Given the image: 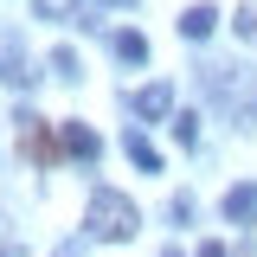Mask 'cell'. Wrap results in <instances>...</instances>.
<instances>
[{
	"mask_svg": "<svg viewBox=\"0 0 257 257\" xmlns=\"http://www.w3.org/2000/svg\"><path fill=\"white\" fill-rule=\"evenodd\" d=\"M0 77H7V84H32L39 71H32V58H20V52H0Z\"/></svg>",
	"mask_w": 257,
	"mask_h": 257,
	"instance_id": "cell-9",
	"label": "cell"
},
{
	"mask_svg": "<svg viewBox=\"0 0 257 257\" xmlns=\"http://www.w3.org/2000/svg\"><path fill=\"white\" fill-rule=\"evenodd\" d=\"M32 7H39V20H71L77 13V0H32Z\"/></svg>",
	"mask_w": 257,
	"mask_h": 257,
	"instance_id": "cell-12",
	"label": "cell"
},
{
	"mask_svg": "<svg viewBox=\"0 0 257 257\" xmlns=\"http://www.w3.org/2000/svg\"><path fill=\"white\" fill-rule=\"evenodd\" d=\"M212 26H219L212 7H187V13H180V32H187V39H212Z\"/></svg>",
	"mask_w": 257,
	"mask_h": 257,
	"instance_id": "cell-7",
	"label": "cell"
},
{
	"mask_svg": "<svg viewBox=\"0 0 257 257\" xmlns=\"http://www.w3.org/2000/svg\"><path fill=\"white\" fill-rule=\"evenodd\" d=\"M231 32H238V39H251V45H257V7H238V13H231Z\"/></svg>",
	"mask_w": 257,
	"mask_h": 257,
	"instance_id": "cell-11",
	"label": "cell"
},
{
	"mask_svg": "<svg viewBox=\"0 0 257 257\" xmlns=\"http://www.w3.org/2000/svg\"><path fill=\"white\" fill-rule=\"evenodd\" d=\"M122 148H128V161H135L142 174H161V155H155V142H148V135H135V128H128Z\"/></svg>",
	"mask_w": 257,
	"mask_h": 257,
	"instance_id": "cell-6",
	"label": "cell"
},
{
	"mask_svg": "<svg viewBox=\"0 0 257 257\" xmlns=\"http://www.w3.org/2000/svg\"><path fill=\"white\" fill-rule=\"evenodd\" d=\"M142 122H174V84H148V90H135V103H128Z\"/></svg>",
	"mask_w": 257,
	"mask_h": 257,
	"instance_id": "cell-3",
	"label": "cell"
},
{
	"mask_svg": "<svg viewBox=\"0 0 257 257\" xmlns=\"http://www.w3.org/2000/svg\"><path fill=\"white\" fill-rule=\"evenodd\" d=\"M58 142H64V155H77V161H96V148H103V142H96L84 122H64V135H58Z\"/></svg>",
	"mask_w": 257,
	"mask_h": 257,
	"instance_id": "cell-5",
	"label": "cell"
},
{
	"mask_svg": "<svg viewBox=\"0 0 257 257\" xmlns=\"http://www.w3.org/2000/svg\"><path fill=\"white\" fill-rule=\"evenodd\" d=\"M161 257H180V244H167V251H161Z\"/></svg>",
	"mask_w": 257,
	"mask_h": 257,
	"instance_id": "cell-16",
	"label": "cell"
},
{
	"mask_svg": "<svg viewBox=\"0 0 257 257\" xmlns=\"http://www.w3.org/2000/svg\"><path fill=\"white\" fill-rule=\"evenodd\" d=\"M58 257H84V251H77V244H58Z\"/></svg>",
	"mask_w": 257,
	"mask_h": 257,
	"instance_id": "cell-15",
	"label": "cell"
},
{
	"mask_svg": "<svg viewBox=\"0 0 257 257\" xmlns=\"http://www.w3.org/2000/svg\"><path fill=\"white\" fill-rule=\"evenodd\" d=\"M199 257H231V251H225L219 238H212V244H199Z\"/></svg>",
	"mask_w": 257,
	"mask_h": 257,
	"instance_id": "cell-14",
	"label": "cell"
},
{
	"mask_svg": "<svg viewBox=\"0 0 257 257\" xmlns=\"http://www.w3.org/2000/svg\"><path fill=\"white\" fill-rule=\"evenodd\" d=\"M52 71H58V77H84V64H77V52H71V45H58V52H52Z\"/></svg>",
	"mask_w": 257,
	"mask_h": 257,
	"instance_id": "cell-10",
	"label": "cell"
},
{
	"mask_svg": "<svg viewBox=\"0 0 257 257\" xmlns=\"http://www.w3.org/2000/svg\"><path fill=\"white\" fill-rule=\"evenodd\" d=\"M84 225H90V238L116 244V238H135V231H142V212H135V199H128V193L96 187V193H90V212H84Z\"/></svg>",
	"mask_w": 257,
	"mask_h": 257,
	"instance_id": "cell-1",
	"label": "cell"
},
{
	"mask_svg": "<svg viewBox=\"0 0 257 257\" xmlns=\"http://www.w3.org/2000/svg\"><path fill=\"white\" fill-rule=\"evenodd\" d=\"M167 128L180 135V148H193V135H199V116H174V122H167Z\"/></svg>",
	"mask_w": 257,
	"mask_h": 257,
	"instance_id": "cell-13",
	"label": "cell"
},
{
	"mask_svg": "<svg viewBox=\"0 0 257 257\" xmlns=\"http://www.w3.org/2000/svg\"><path fill=\"white\" fill-rule=\"evenodd\" d=\"M219 212H225V225H257V180H238Z\"/></svg>",
	"mask_w": 257,
	"mask_h": 257,
	"instance_id": "cell-4",
	"label": "cell"
},
{
	"mask_svg": "<svg viewBox=\"0 0 257 257\" xmlns=\"http://www.w3.org/2000/svg\"><path fill=\"white\" fill-rule=\"evenodd\" d=\"M20 148H26V155L39 161V167H52V161L64 155V142H52V128L39 122V116H32V109H20Z\"/></svg>",
	"mask_w": 257,
	"mask_h": 257,
	"instance_id": "cell-2",
	"label": "cell"
},
{
	"mask_svg": "<svg viewBox=\"0 0 257 257\" xmlns=\"http://www.w3.org/2000/svg\"><path fill=\"white\" fill-rule=\"evenodd\" d=\"M116 58H122V64H142V58H148V39H142L135 26H122V32H116Z\"/></svg>",
	"mask_w": 257,
	"mask_h": 257,
	"instance_id": "cell-8",
	"label": "cell"
}]
</instances>
